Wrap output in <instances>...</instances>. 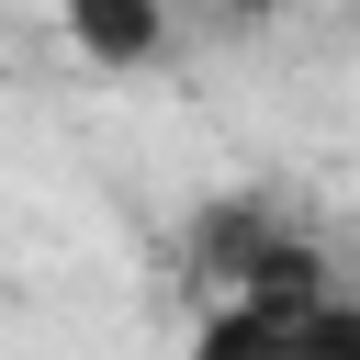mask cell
<instances>
[{"mask_svg":"<svg viewBox=\"0 0 360 360\" xmlns=\"http://www.w3.org/2000/svg\"><path fill=\"white\" fill-rule=\"evenodd\" d=\"M338 259L315 248V225L292 214V202H270V191H214L191 225H180V281L202 292V304H225V292H259V281H326Z\"/></svg>","mask_w":360,"mask_h":360,"instance_id":"cell-1","label":"cell"},{"mask_svg":"<svg viewBox=\"0 0 360 360\" xmlns=\"http://www.w3.org/2000/svg\"><path fill=\"white\" fill-rule=\"evenodd\" d=\"M191 338L202 349H338V360H360V292H338V270L326 281H259V292L202 304Z\"/></svg>","mask_w":360,"mask_h":360,"instance_id":"cell-2","label":"cell"},{"mask_svg":"<svg viewBox=\"0 0 360 360\" xmlns=\"http://www.w3.org/2000/svg\"><path fill=\"white\" fill-rule=\"evenodd\" d=\"M56 22L90 68H158L169 56V0H56Z\"/></svg>","mask_w":360,"mask_h":360,"instance_id":"cell-3","label":"cell"},{"mask_svg":"<svg viewBox=\"0 0 360 360\" xmlns=\"http://www.w3.org/2000/svg\"><path fill=\"white\" fill-rule=\"evenodd\" d=\"M214 11H281V0H214Z\"/></svg>","mask_w":360,"mask_h":360,"instance_id":"cell-4","label":"cell"}]
</instances>
